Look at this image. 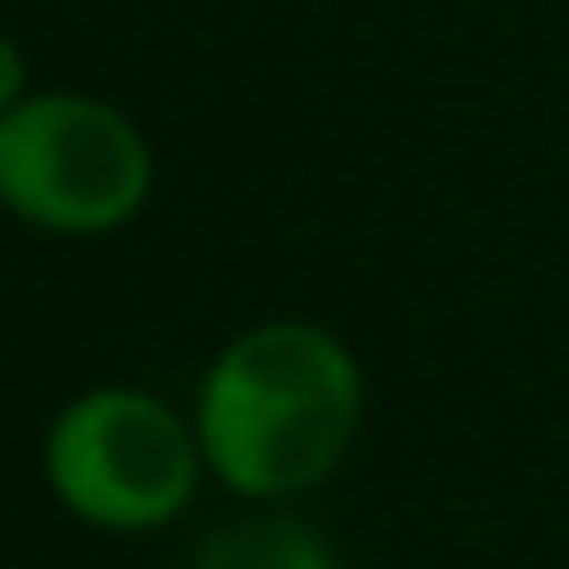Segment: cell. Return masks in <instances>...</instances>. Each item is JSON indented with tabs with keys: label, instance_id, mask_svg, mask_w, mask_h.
<instances>
[{
	"label": "cell",
	"instance_id": "6da1fadb",
	"mask_svg": "<svg viewBox=\"0 0 569 569\" xmlns=\"http://www.w3.org/2000/svg\"><path fill=\"white\" fill-rule=\"evenodd\" d=\"M361 410L368 380L337 331L307 319L251 325L202 373V466L246 502H288L343 471Z\"/></svg>",
	"mask_w": 569,
	"mask_h": 569
},
{
	"label": "cell",
	"instance_id": "7a4b0ae2",
	"mask_svg": "<svg viewBox=\"0 0 569 569\" xmlns=\"http://www.w3.org/2000/svg\"><path fill=\"white\" fill-rule=\"evenodd\" d=\"M153 153L117 104L80 92L19 99L0 117V202L50 233H111L141 214Z\"/></svg>",
	"mask_w": 569,
	"mask_h": 569
},
{
	"label": "cell",
	"instance_id": "3957f363",
	"mask_svg": "<svg viewBox=\"0 0 569 569\" xmlns=\"http://www.w3.org/2000/svg\"><path fill=\"white\" fill-rule=\"evenodd\" d=\"M43 466L56 496L104 532H153L178 520L209 471L197 422L136 386H99L74 398L56 417Z\"/></svg>",
	"mask_w": 569,
	"mask_h": 569
},
{
	"label": "cell",
	"instance_id": "277c9868",
	"mask_svg": "<svg viewBox=\"0 0 569 569\" xmlns=\"http://www.w3.org/2000/svg\"><path fill=\"white\" fill-rule=\"evenodd\" d=\"M190 569H343V557L295 515H246L214 527L197 545Z\"/></svg>",
	"mask_w": 569,
	"mask_h": 569
},
{
	"label": "cell",
	"instance_id": "5b68a950",
	"mask_svg": "<svg viewBox=\"0 0 569 569\" xmlns=\"http://www.w3.org/2000/svg\"><path fill=\"white\" fill-rule=\"evenodd\" d=\"M19 87H26V62H19V50L7 38H0V117L19 104Z\"/></svg>",
	"mask_w": 569,
	"mask_h": 569
}]
</instances>
